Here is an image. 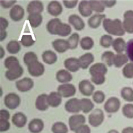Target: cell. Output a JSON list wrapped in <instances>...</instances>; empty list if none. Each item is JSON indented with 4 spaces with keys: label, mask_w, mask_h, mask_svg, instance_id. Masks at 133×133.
I'll list each match as a JSON object with an SVG mask.
<instances>
[{
    "label": "cell",
    "mask_w": 133,
    "mask_h": 133,
    "mask_svg": "<svg viewBox=\"0 0 133 133\" xmlns=\"http://www.w3.org/2000/svg\"><path fill=\"white\" fill-rule=\"evenodd\" d=\"M104 30L111 35L122 36L125 33L123 25V22L119 19H111L105 18L102 21Z\"/></svg>",
    "instance_id": "1"
},
{
    "label": "cell",
    "mask_w": 133,
    "mask_h": 133,
    "mask_svg": "<svg viewBox=\"0 0 133 133\" xmlns=\"http://www.w3.org/2000/svg\"><path fill=\"white\" fill-rule=\"evenodd\" d=\"M104 119V114L103 111L99 108L93 110L88 116L89 124L94 127L99 126Z\"/></svg>",
    "instance_id": "2"
},
{
    "label": "cell",
    "mask_w": 133,
    "mask_h": 133,
    "mask_svg": "<svg viewBox=\"0 0 133 133\" xmlns=\"http://www.w3.org/2000/svg\"><path fill=\"white\" fill-rule=\"evenodd\" d=\"M4 102L5 106L10 110L17 108L21 102L19 96L15 92H9L4 97Z\"/></svg>",
    "instance_id": "3"
},
{
    "label": "cell",
    "mask_w": 133,
    "mask_h": 133,
    "mask_svg": "<svg viewBox=\"0 0 133 133\" xmlns=\"http://www.w3.org/2000/svg\"><path fill=\"white\" fill-rule=\"evenodd\" d=\"M121 107L119 99L115 97L109 98L104 104V109L108 113H115L118 111Z\"/></svg>",
    "instance_id": "4"
},
{
    "label": "cell",
    "mask_w": 133,
    "mask_h": 133,
    "mask_svg": "<svg viewBox=\"0 0 133 133\" xmlns=\"http://www.w3.org/2000/svg\"><path fill=\"white\" fill-rule=\"evenodd\" d=\"M27 69L29 73L33 77L42 75L45 70L44 64L38 60L35 61L27 65Z\"/></svg>",
    "instance_id": "5"
},
{
    "label": "cell",
    "mask_w": 133,
    "mask_h": 133,
    "mask_svg": "<svg viewBox=\"0 0 133 133\" xmlns=\"http://www.w3.org/2000/svg\"><path fill=\"white\" fill-rule=\"evenodd\" d=\"M86 118L81 114H75L71 116L69 118V126L70 129L74 131L81 126L85 124Z\"/></svg>",
    "instance_id": "6"
},
{
    "label": "cell",
    "mask_w": 133,
    "mask_h": 133,
    "mask_svg": "<svg viewBox=\"0 0 133 133\" xmlns=\"http://www.w3.org/2000/svg\"><path fill=\"white\" fill-rule=\"evenodd\" d=\"M76 91L75 86L70 83L61 84L57 88V91L63 98H69L73 96L75 94Z\"/></svg>",
    "instance_id": "7"
},
{
    "label": "cell",
    "mask_w": 133,
    "mask_h": 133,
    "mask_svg": "<svg viewBox=\"0 0 133 133\" xmlns=\"http://www.w3.org/2000/svg\"><path fill=\"white\" fill-rule=\"evenodd\" d=\"M34 86V82L32 78L24 77L16 82V87L21 92H25L30 90Z\"/></svg>",
    "instance_id": "8"
},
{
    "label": "cell",
    "mask_w": 133,
    "mask_h": 133,
    "mask_svg": "<svg viewBox=\"0 0 133 133\" xmlns=\"http://www.w3.org/2000/svg\"><path fill=\"white\" fill-rule=\"evenodd\" d=\"M123 25L125 32L133 33V10H126L123 15Z\"/></svg>",
    "instance_id": "9"
},
{
    "label": "cell",
    "mask_w": 133,
    "mask_h": 133,
    "mask_svg": "<svg viewBox=\"0 0 133 133\" xmlns=\"http://www.w3.org/2000/svg\"><path fill=\"white\" fill-rule=\"evenodd\" d=\"M64 108L68 113H78L81 111L80 100L76 98L69 99L65 103Z\"/></svg>",
    "instance_id": "10"
},
{
    "label": "cell",
    "mask_w": 133,
    "mask_h": 133,
    "mask_svg": "<svg viewBox=\"0 0 133 133\" xmlns=\"http://www.w3.org/2000/svg\"><path fill=\"white\" fill-rule=\"evenodd\" d=\"M78 89L79 92L83 95L89 97L93 95L95 86L89 80L83 79L79 82Z\"/></svg>",
    "instance_id": "11"
},
{
    "label": "cell",
    "mask_w": 133,
    "mask_h": 133,
    "mask_svg": "<svg viewBox=\"0 0 133 133\" xmlns=\"http://www.w3.org/2000/svg\"><path fill=\"white\" fill-rule=\"evenodd\" d=\"M24 16V10L19 5H15L9 11L10 19L14 21H19L23 19Z\"/></svg>",
    "instance_id": "12"
},
{
    "label": "cell",
    "mask_w": 133,
    "mask_h": 133,
    "mask_svg": "<svg viewBox=\"0 0 133 133\" xmlns=\"http://www.w3.org/2000/svg\"><path fill=\"white\" fill-rule=\"evenodd\" d=\"M64 65L70 72H76L81 68L79 59L74 57L66 59L64 61Z\"/></svg>",
    "instance_id": "13"
},
{
    "label": "cell",
    "mask_w": 133,
    "mask_h": 133,
    "mask_svg": "<svg viewBox=\"0 0 133 133\" xmlns=\"http://www.w3.org/2000/svg\"><path fill=\"white\" fill-rule=\"evenodd\" d=\"M23 73V69L19 65L7 70L5 73V76L8 80L12 81L20 77Z\"/></svg>",
    "instance_id": "14"
},
{
    "label": "cell",
    "mask_w": 133,
    "mask_h": 133,
    "mask_svg": "<svg viewBox=\"0 0 133 133\" xmlns=\"http://www.w3.org/2000/svg\"><path fill=\"white\" fill-rule=\"evenodd\" d=\"M44 128V122L40 118H33L28 124V129L31 133H40Z\"/></svg>",
    "instance_id": "15"
},
{
    "label": "cell",
    "mask_w": 133,
    "mask_h": 133,
    "mask_svg": "<svg viewBox=\"0 0 133 133\" xmlns=\"http://www.w3.org/2000/svg\"><path fill=\"white\" fill-rule=\"evenodd\" d=\"M47 10V12L50 15L57 17L62 13L63 8L59 2L57 1H52L48 4Z\"/></svg>",
    "instance_id": "16"
},
{
    "label": "cell",
    "mask_w": 133,
    "mask_h": 133,
    "mask_svg": "<svg viewBox=\"0 0 133 133\" xmlns=\"http://www.w3.org/2000/svg\"><path fill=\"white\" fill-rule=\"evenodd\" d=\"M68 22L77 31H81L85 26L83 20L76 14L71 15L68 18Z\"/></svg>",
    "instance_id": "17"
},
{
    "label": "cell",
    "mask_w": 133,
    "mask_h": 133,
    "mask_svg": "<svg viewBox=\"0 0 133 133\" xmlns=\"http://www.w3.org/2000/svg\"><path fill=\"white\" fill-rule=\"evenodd\" d=\"M89 72L91 76L99 75H105L108 72V69L104 63L97 62L90 67Z\"/></svg>",
    "instance_id": "18"
},
{
    "label": "cell",
    "mask_w": 133,
    "mask_h": 133,
    "mask_svg": "<svg viewBox=\"0 0 133 133\" xmlns=\"http://www.w3.org/2000/svg\"><path fill=\"white\" fill-rule=\"evenodd\" d=\"M28 121L26 116L22 112H18L15 113L12 117V124L18 128H22L26 125Z\"/></svg>",
    "instance_id": "19"
},
{
    "label": "cell",
    "mask_w": 133,
    "mask_h": 133,
    "mask_svg": "<svg viewBox=\"0 0 133 133\" xmlns=\"http://www.w3.org/2000/svg\"><path fill=\"white\" fill-rule=\"evenodd\" d=\"M26 10L29 14H41L44 10V5L40 1H32L28 3Z\"/></svg>",
    "instance_id": "20"
},
{
    "label": "cell",
    "mask_w": 133,
    "mask_h": 133,
    "mask_svg": "<svg viewBox=\"0 0 133 133\" xmlns=\"http://www.w3.org/2000/svg\"><path fill=\"white\" fill-rule=\"evenodd\" d=\"M48 95L46 94H42L38 95L35 100V108L39 111H45L47 110L49 107L47 101Z\"/></svg>",
    "instance_id": "21"
},
{
    "label": "cell",
    "mask_w": 133,
    "mask_h": 133,
    "mask_svg": "<svg viewBox=\"0 0 133 133\" xmlns=\"http://www.w3.org/2000/svg\"><path fill=\"white\" fill-rule=\"evenodd\" d=\"M52 46L54 49L58 53H64L69 49L67 40L59 38L53 41Z\"/></svg>",
    "instance_id": "22"
},
{
    "label": "cell",
    "mask_w": 133,
    "mask_h": 133,
    "mask_svg": "<svg viewBox=\"0 0 133 133\" xmlns=\"http://www.w3.org/2000/svg\"><path fill=\"white\" fill-rule=\"evenodd\" d=\"M105 15L102 14H96L91 16L88 20V26L92 29H96L100 26L102 20L105 18Z\"/></svg>",
    "instance_id": "23"
},
{
    "label": "cell",
    "mask_w": 133,
    "mask_h": 133,
    "mask_svg": "<svg viewBox=\"0 0 133 133\" xmlns=\"http://www.w3.org/2000/svg\"><path fill=\"white\" fill-rule=\"evenodd\" d=\"M56 78L58 82L61 83H68L73 79L72 75L66 70L61 69L57 71Z\"/></svg>",
    "instance_id": "24"
},
{
    "label": "cell",
    "mask_w": 133,
    "mask_h": 133,
    "mask_svg": "<svg viewBox=\"0 0 133 133\" xmlns=\"http://www.w3.org/2000/svg\"><path fill=\"white\" fill-rule=\"evenodd\" d=\"M47 101L50 107H58L62 102V97L58 91H52L47 96Z\"/></svg>",
    "instance_id": "25"
},
{
    "label": "cell",
    "mask_w": 133,
    "mask_h": 133,
    "mask_svg": "<svg viewBox=\"0 0 133 133\" xmlns=\"http://www.w3.org/2000/svg\"><path fill=\"white\" fill-rule=\"evenodd\" d=\"M78 9L79 14L83 17H89L92 13L89 2L87 1H81L78 5Z\"/></svg>",
    "instance_id": "26"
},
{
    "label": "cell",
    "mask_w": 133,
    "mask_h": 133,
    "mask_svg": "<svg viewBox=\"0 0 133 133\" xmlns=\"http://www.w3.org/2000/svg\"><path fill=\"white\" fill-rule=\"evenodd\" d=\"M72 28L71 26L66 23H62L61 21L57 25L55 35H58L60 36L65 37L71 34Z\"/></svg>",
    "instance_id": "27"
},
{
    "label": "cell",
    "mask_w": 133,
    "mask_h": 133,
    "mask_svg": "<svg viewBox=\"0 0 133 133\" xmlns=\"http://www.w3.org/2000/svg\"><path fill=\"white\" fill-rule=\"evenodd\" d=\"M82 69H86L94 61V56L90 52L85 53L79 57L78 58Z\"/></svg>",
    "instance_id": "28"
},
{
    "label": "cell",
    "mask_w": 133,
    "mask_h": 133,
    "mask_svg": "<svg viewBox=\"0 0 133 133\" xmlns=\"http://www.w3.org/2000/svg\"><path fill=\"white\" fill-rule=\"evenodd\" d=\"M42 58L43 61L49 65L53 64L57 61V56L56 54L50 50L44 51L42 55Z\"/></svg>",
    "instance_id": "29"
},
{
    "label": "cell",
    "mask_w": 133,
    "mask_h": 133,
    "mask_svg": "<svg viewBox=\"0 0 133 133\" xmlns=\"http://www.w3.org/2000/svg\"><path fill=\"white\" fill-rule=\"evenodd\" d=\"M112 47L117 54H121L126 49V43L122 37H117L113 40Z\"/></svg>",
    "instance_id": "30"
},
{
    "label": "cell",
    "mask_w": 133,
    "mask_h": 133,
    "mask_svg": "<svg viewBox=\"0 0 133 133\" xmlns=\"http://www.w3.org/2000/svg\"><path fill=\"white\" fill-rule=\"evenodd\" d=\"M28 20L31 27L36 28L38 27L42 23L43 17L41 14H29Z\"/></svg>",
    "instance_id": "31"
},
{
    "label": "cell",
    "mask_w": 133,
    "mask_h": 133,
    "mask_svg": "<svg viewBox=\"0 0 133 133\" xmlns=\"http://www.w3.org/2000/svg\"><path fill=\"white\" fill-rule=\"evenodd\" d=\"M128 60V58L126 54H117L114 56L113 65L116 68H121L124 64H126Z\"/></svg>",
    "instance_id": "32"
},
{
    "label": "cell",
    "mask_w": 133,
    "mask_h": 133,
    "mask_svg": "<svg viewBox=\"0 0 133 133\" xmlns=\"http://www.w3.org/2000/svg\"><path fill=\"white\" fill-rule=\"evenodd\" d=\"M81 111L84 113H88L91 112L94 108V104L92 101L88 98L80 99Z\"/></svg>",
    "instance_id": "33"
},
{
    "label": "cell",
    "mask_w": 133,
    "mask_h": 133,
    "mask_svg": "<svg viewBox=\"0 0 133 133\" xmlns=\"http://www.w3.org/2000/svg\"><path fill=\"white\" fill-rule=\"evenodd\" d=\"M121 97L126 101L133 102V89L130 87H124L121 90Z\"/></svg>",
    "instance_id": "34"
},
{
    "label": "cell",
    "mask_w": 133,
    "mask_h": 133,
    "mask_svg": "<svg viewBox=\"0 0 133 133\" xmlns=\"http://www.w3.org/2000/svg\"><path fill=\"white\" fill-rule=\"evenodd\" d=\"M6 49L9 54H16L20 51L21 46L18 41L16 40H11L7 43Z\"/></svg>",
    "instance_id": "35"
},
{
    "label": "cell",
    "mask_w": 133,
    "mask_h": 133,
    "mask_svg": "<svg viewBox=\"0 0 133 133\" xmlns=\"http://www.w3.org/2000/svg\"><path fill=\"white\" fill-rule=\"evenodd\" d=\"M115 54L111 51H105L102 53L101 59L103 63L106 64L109 66L113 65V60Z\"/></svg>",
    "instance_id": "36"
},
{
    "label": "cell",
    "mask_w": 133,
    "mask_h": 133,
    "mask_svg": "<svg viewBox=\"0 0 133 133\" xmlns=\"http://www.w3.org/2000/svg\"><path fill=\"white\" fill-rule=\"evenodd\" d=\"M52 133H68V128L66 125L62 122H57L51 127Z\"/></svg>",
    "instance_id": "37"
},
{
    "label": "cell",
    "mask_w": 133,
    "mask_h": 133,
    "mask_svg": "<svg viewBox=\"0 0 133 133\" xmlns=\"http://www.w3.org/2000/svg\"><path fill=\"white\" fill-rule=\"evenodd\" d=\"M80 46L85 50L91 49L94 45V41L93 39L89 36H85L81 38L80 41Z\"/></svg>",
    "instance_id": "38"
},
{
    "label": "cell",
    "mask_w": 133,
    "mask_h": 133,
    "mask_svg": "<svg viewBox=\"0 0 133 133\" xmlns=\"http://www.w3.org/2000/svg\"><path fill=\"white\" fill-rule=\"evenodd\" d=\"M4 64L5 67L7 69V70L20 65L19 61L17 58L12 56L7 57L4 60Z\"/></svg>",
    "instance_id": "39"
},
{
    "label": "cell",
    "mask_w": 133,
    "mask_h": 133,
    "mask_svg": "<svg viewBox=\"0 0 133 133\" xmlns=\"http://www.w3.org/2000/svg\"><path fill=\"white\" fill-rule=\"evenodd\" d=\"M91 9L98 14L103 12L105 10V6L101 1H89Z\"/></svg>",
    "instance_id": "40"
},
{
    "label": "cell",
    "mask_w": 133,
    "mask_h": 133,
    "mask_svg": "<svg viewBox=\"0 0 133 133\" xmlns=\"http://www.w3.org/2000/svg\"><path fill=\"white\" fill-rule=\"evenodd\" d=\"M69 45V49H75L78 45L79 42V35L77 33H73L67 39Z\"/></svg>",
    "instance_id": "41"
},
{
    "label": "cell",
    "mask_w": 133,
    "mask_h": 133,
    "mask_svg": "<svg viewBox=\"0 0 133 133\" xmlns=\"http://www.w3.org/2000/svg\"><path fill=\"white\" fill-rule=\"evenodd\" d=\"M60 22V19L58 18H55L48 21L46 24V29L48 33L51 35H55L56 28Z\"/></svg>",
    "instance_id": "42"
},
{
    "label": "cell",
    "mask_w": 133,
    "mask_h": 133,
    "mask_svg": "<svg viewBox=\"0 0 133 133\" xmlns=\"http://www.w3.org/2000/svg\"><path fill=\"white\" fill-rule=\"evenodd\" d=\"M123 115L128 119H133V104L126 103L122 109Z\"/></svg>",
    "instance_id": "43"
},
{
    "label": "cell",
    "mask_w": 133,
    "mask_h": 133,
    "mask_svg": "<svg viewBox=\"0 0 133 133\" xmlns=\"http://www.w3.org/2000/svg\"><path fill=\"white\" fill-rule=\"evenodd\" d=\"M113 39L111 35L109 34L103 35L100 39V45L104 48H109L113 43Z\"/></svg>",
    "instance_id": "44"
},
{
    "label": "cell",
    "mask_w": 133,
    "mask_h": 133,
    "mask_svg": "<svg viewBox=\"0 0 133 133\" xmlns=\"http://www.w3.org/2000/svg\"><path fill=\"white\" fill-rule=\"evenodd\" d=\"M21 45L25 47H29L33 46L35 43V40L31 35H23L20 40Z\"/></svg>",
    "instance_id": "45"
},
{
    "label": "cell",
    "mask_w": 133,
    "mask_h": 133,
    "mask_svg": "<svg viewBox=\"0 0 133 133\" xmlns=\"http://www.w3.org/2000/svg\"><path fill=\"white\" fill-rule=\"evenodd\" d=\"M122 73L127 78H133V62L127 63L123 68Z\"/></svg>",
    "instance_id": "46"
},
{
    "label": "cell",
    "mask_w": 133,
    "mask_h": 133,
    "mask_svg": "<svg viewBox=\"0 0 133 133\" xmlns=\"http://www.w3.org/2000/svg\"><path fill=\"white\" fill-rule=\"evenodd\" d=\"M23 60L24 63L26 65H28L31 63L38 60V58L35 53L33 51H29L24 54Z\"/></svg>",
    "instance_id": "47"
},
{
    "label": "cell",
    "mask_w": 133,
    "mask_h": 133,
    "mask_svg": "<svg viewBox=\"0 0 133 133\" xmlns=\"http://www.w3.org/2000/svg\"><path fill=\"white\" fill-rule=\"evenodd\" d=\"M105 99V94L101 90H97L92 95V99L97 104H100L104 102Z\"/></svg>",
    "instance_id": "48"
},
{
    "label": "cell",
    "mask_w": 133,
    "mask_h": 133,
    "mask_svg": "<svg viewBox=\"0 0 133 133\" xmlns=\"http://www.w3.org/2000/svg\"><path fill=\"white\" fill-rule=\"evenodd\" d=\"M125 51L128 58L133 62V39H130L127 42Z\"/></svg>",
    "instance_id": "49"
},
{
    "label": "cell",
    "mask_w": 133,
    "mask_h": 133,
    "mask_svg": "<svg viewBox=\"0 0 133 133\" xmlns=\"http://www.w3.org/2000/svg\"><path fill=\"white\" fill-rule=\"evenodd\" d=\"M91 81L97 85H102L105 81V76L104 75L92 76L91 77Z\"/></svg>",
    "instance_id": "50"
},
{
    "label": "cell",
    "mask_w": 133,
    "mask_h": 133,
    "mask_svg": "<svg viewBox=\"0 0 133 133\" xmlns=\"http://www.w3.org/2000/svg\"><path fill=\"white\" fill-rule=\"evenodd\" d=\"M0 122H1V128H0L1 132H6L8 130H9L10 127V124L8 120L0 119Z\"/></svg>",
    "instance_id": "51"
},
{
    "label": "cell",
    "mask_w": 133,
    "mask_h": 133,
    "mask_svg": "<svg viewBox=\"0 0 133 133\" xmlns=\"http://www.w3.org/2000/svg\"><path fill=\"white\" fill-rule=\"evenodd\" d=\"M78 3L77 0L73 1H63V4L64 6L68 9H72L74 8Z\"/></svg>",
    "instance_id": "52"
},
{
    "label": "cell",
    "mask_w": 133,
    "mask_h": 133,
    "mask_svg": "<svg viewBox=\"0 0 133 133\" xmlns=\"http://www.w3.org/2000/svg\"><path fill=\"white\" fill-rule=\"evenodd\" d=\"M75 133H91V129L87 125L84 124L77 128Z\"/></svg>",
    "instance_id": "53"
},
{
    "label": "cell",
    "mask_w": 133,
    "mask_h": 133,
    "mask_svg": "<svg viewBox=\"0 0 133 133\" xmlns=\"http://www.w3.org/2000/svg\"><path fill=\"white\" fill-rule=\"evenodd\" d=\"M17 2L16 1H1L0 4L2 7L4 8H8L11 7H13L14 4Z\"/></svg>",
    "instance_id": "54"
},
{
    "label": "cell",
    "mask_w": 133,
    "mask_h": 133,
    "mask_svg": "<svg viewBox=\"0 0 133 133\" xmlns=\"http://www.w3.org/2000/svg\"><path fill=\"white\" fill-rule=\"evenodd\" d=\"M10 113L6 109H1L0 110V119L8 120L10 118Z\"/></svg>",
    "instance_id": "55"
},
{
    "label": "cell",
    "mask_w": 133,
    "mask_h": 133,
    "mask_svg": "<svg viewBox=\"0 0 133 133\" xmlns=\"http://www.w3.org/2000/svg\"><path fill=\"white\" fill-rule=\"evenodd\" d=\"M0 20H1V28H0L1 31L6 30V28L8 26V25H9V22L8 20L6 18L3 17H1Z\"/></svg>",
    "instance_id": "56"
},
{
    "label": "cell",
    "mask_w": 133,
    "mask_h": 133,
    "mask_svg": "<svg viewBox=\"0 0 133 133\" xmlns=\"http://www.w3.org/2000/svg\"><path fill=\"white\" fill-rule=\"evenodd\" d=\"M102 3L103 4V5H104L105 7H108V8H110L112 7L113 6H114L116 3V1L115 0H113V1H101Z\"/></svg>",
    "instance_id": "57"
},
{
    "label": "cell",
    "mask_w": 133,
    "mask_h": 133,
    "mask_svg": "<svg viewBox=\"0 0 133 133\" xmlns=\"http://www.w3.org/2000/svg\"><path fill=\"white\" fill-rule=\"evenodd\" d=\"M121 133H133V127L132 126H127L124 128Z\"/></svg>",
    "instance_id": "58"
},
{
    "label": "cell",
    "mask_w": 133,
    "mask_h": 133,
    "mask_svg": "<svg viewBox=\"0 0 133 133\" xmlns=\"http://www.w3.org/2000/svg\"><path fill=\"white\" fill-rule=\"evenodd\" d=\"M7 35V33L6 30L1 31V38H0L1 41L4 40L6 38Z\"/></svg>",
    "instance_id": "59"
},
{
    "label": "cell",
    "mask_w": 133,
    "mask_h": 133,
    "mask_svg": "<svg viewBox=\"0 0 133 133\" xmlns=\"http://www.w3.org/2000/svg\"><path fill=\"white\" fill-rule=\"evenodd\" d=\"M0 47H1V48H0V58L2 59L5 56V50L2 46H1Z\"/></svg>",
    "instance_id": "60"
},
{
    "label": "cell",
    "mask_w": 133,
    "mask_h": 133,
    "mask_svg": "<svg viewBox=\"0 0 133 133\" xmlns=\"http://www.w3.org/2000/svg\"><path fill=\"white\" fill-rule=\"evenodd\" d=\"M107 133H119V132L116 129H111L109 130Z\"/></svg>",
    "instance_id": "61"
}]
</instances>
